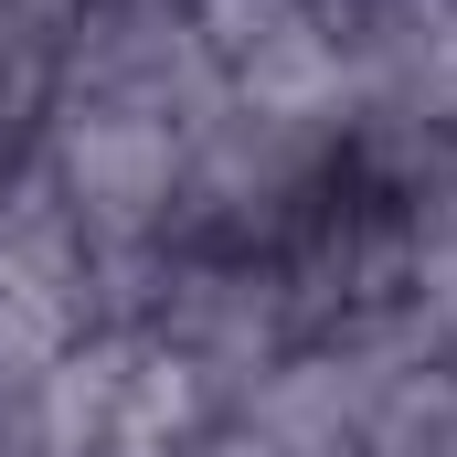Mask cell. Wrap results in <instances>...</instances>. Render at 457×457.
Here are the masks:
<instances>
[{"label": "cell", "instance_id": "6da1fadb", "mask_svg": "<svg viewBox=\"0 0 457 457\" xmlns=\"http://www.w3.org/2000/svg\"><path fill=\"white\" fill-rule=\"evenodd\" d=\"M54 192L96 255H128L181 213L192 192V128L160 107H64L54 117Z\"/></svg>", "mask_w": 457, "mask_h": 457}, {"label": "cell", "instance_id": "7a4b0ae2", "mask_svg": "<svg viewBox=\"0 0 457 457\" xmlns=\"http://www.w3.org/2000/svg\"><path fill=\"white\" fill-rule=\"evenodd\" d=\"M361 457H457V383L447 372H426L383 426H372V447Z\"/></svg>", "mask_w": 457, "mask_h": 457}, {"label": "cell", "instance_id": "3957f363", "mask_svg": "<svg viewBox=\"0 0 457 457\" xmlns=\"http://www.w3.org/2000/svg\"><path fill=\"white\" fill-rule=\"evenodd\" d=\"M192 457H277V447H255V436L234 426V436H203V447H192Z\"/></svg>", "mask_w": 457, "mask_h": 457}]
</instances>
